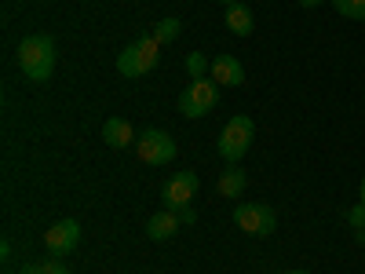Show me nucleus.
<instances>
[{"mask_svg": "<svg viewBox=\"0 0 365 274\" xmlns=\"http://www.w3.org/2000/svg\"><path fill=\"white\" fill-rule=\"evenodd\" d=\"M44 245H48V253L51 256H70L77 245H81V223L77 220H58V223H51L48 227V234H44Z\"/></svg>", "mask_w": 365, "mask_h": 274, "instance_id": "nucleus-7", "label": "nucleus"}, {"mask_svg": "<svg viewBox=\"0 0 365 274\" xmlns=\"http://www.w3.org/2000/svg\"><path fill=\"white\" fill-rule=\"evenodd\" d=\"M245 172L241 168H227L223 176H220V194L223 198H241V191H245Z\"/></svg>", "mask_w": 365, "mask_h": 274, "instance_id": "nucleus-13", "label": "nucleus"}, {"mask_svg": "<svg viewBox=\"0 0 365 274\" xmlns=\"http://www.w3.org/2000/svg\"><path fill=\"white\" fill-rule=\"evenodd\" d=\"M179 227H182V220H179V212H172V208H165V212H158V216H150V220H146V234L154 238V241H168V238H175Z\"/></svg>", "mask_w": 365, "mask_h": 274, "instance_id": "nucleus-11", "label": "nucleus"}, {"mask_svg": "<svg viewBox=\"0 0 365 274\" xmlns=\"http://www.w3.org/2000/svg\"><path fill=\"white\" fill-rule=\"evenodd\" d=\"M22 274H41V263H26V267H22Z\"/></svg>", "mask_w": 365, "mask_h": 274, "instance_id": "nucleus-20", "label": "nucleus"}, {"mask_svg": "<svg viewBox=\"0 0 365 274\" xmlns=\"http://www.w3.org/2000/svg\"><path fill=\"white\" fill-rule=\"evenodd\" d=\"M358 201L365 205V176H361V187H358Z\"/></svg>", "mask_w": 365, "mask_h": 274, "instance_id": "nucleus-22", "label": "nucleus"}, {"mask_svg": "<svg viewBox=\"0 0 365 274\" xmlns=\"http://www.w3.org/2000/svg\"><path fill=\"white\" fill-rule=\"evenodd\" d=\"M332 8L351 22H365V0H332Z\"/></svg>", "mask_w": 365, "mask_h": 274, "instance_id": "nucleus-14", "label": "nucleus"}, {"mask_svg": "<svg viewBox=\"0 0 365 274\" xmlns=\"http://www.w3.org/2000/svg\"><path fill=\"white\" fill-rule=\"evenodd\" d=\"M161 198H165V208H187L194 198H197V172H175L168 183H165V191H161Z\"/></svg>", "mask_w": 365, "mask_h": 274, "instance_id": "nucleus-8", "label": "nucleus"}, {"mask_svg": "<svg viewBox=\"0 0 365 274\" xmlns=\"http://www.w3.org/2000/svg\"><path fill=\"white\" fill-rule=\"evenodd\" d=\"M252 139H256V125H252V117H249V113H234V117L227 121V125H223V132H220L216 150H220V158H223V161L237 165L241 158L249 154Z\"/></svg>", "mask_w": 365, "mask_h": 274, "instance_id": "nucleus-3", "label": "nucleus"}, {"mask_svg": "<svg viewBox=\"0 0 365 274\" xmlns=\"http://www.w3.org/2000/svg\"><path fill=\"white\" fill-rule=\"evenodd\" d=\"M179 113L182 117H190V121H197V117H208L212 110L220 106V84L212 81V77H201V81H190L187 88L179 91Z\"/></svg>", "mask_w": 365, "mask_h": 274, "instance_id": "nucleus-4", "label": "nucleus"}, {"mask_svg": "<svg viewBox=\"0 0 365 274\" xmlns=\"http://www.w3.org/2000/svg\"><path fill=\"white\" fill-rule=\"evenodd\" d=\"M158 59H161V41L154 34H139L125 51L117 55V70H120V77L139 81V77H146L150 70L158 66Z\"/></svg>", "mask_w": 365, "mask_h": 274, "instance_id": "nucleus-2", "label": "nucleus"}, {"mask_svg": "<svg viewBox=\"0 0 365 274\" xmlns=\"http://www.w3.org/2000/svg\"><path fill=\"white\" fill-rule=\"evenodd\" d=\"M285 274H307V270H285Z\"/></svg>", "mask_w": 365, "mask_h": 274, "instance_id": "nucleus-23", "label": "nucleus"}, {"mask_svg": "<svg viewBox=\"0 0 365 274\" xmlns=\"http://www.w3.org/2000/svg\"><path fill=\"white\" fill-rule=\"evenodd\" d=\"M223 22H227V29H230L234 37H249L252 29H256V19H252L249 4H241V0L227 4V15H223Z\"/></svg>", "mask_w": 365, "mask_h": 274, "instance_id": "nucleus-10", "label": "nucleus"}, {"mask_svg": "<svg viewBox=\"0 0 365 274\" xmlns=\"http://www.w3.org/2000/svg\"><path fill=\"white\" fill-rule=\"evenodd\" d=\"M212 81L223 84V88H237V84H245V66L237 63L234 55H216L212 59Z\"/></svg>", "mask_w": 365, "mask_h": 274, "instance_id": "nucleus-9", "label": "nucleus"}, {"mask_svg": "<svg viewBox=\"0 0 365 274\" xmlns=\"http://www.w3.org/2000/svg\"><path fill=\"white\" fill-rule=\"evenodd\" d=\"M220 4H234V0H220Z\"/></svg>", "mask_w": 365, "mask_h": 274, "instance_id": "nucleus-24", "label": "nucleus"}, {"mask_svg": "<svg viewBox=\"0 0 365 274\" xmlns=\"http://www.w3.org/2000/svg\"><path fill=\"white\" fill-rule=\"evenodd\" d=\"M41 274H73L58 256H48V260H41Z\"/></svg>", "mask_w": 365, "mask_h": 274, "instance_id": "nucleus-18", "label": "nucleus"}, {"mask_svg": "<svg viewBox=\"0 0 365 274\" xmlns=\"http://www.w3.org/2000/svg\"><path fill=\"white\" fill-rule=\"evenodd\" d=\"M179 29H182V26H179V19H161V22L154 26V37H158L161 44H168V41H175V37H179Z\"/></svg>", "mask_w": 365, "mask_h": 274, "instance_id": "nucleus-16", "label": "nucleus"}, {"mask_svg": "<svg viewBox=\"0 0 365 274\" xmlns=\"http://www.w3.org/2000/svg\"><path fill=\"white\" fill-rule=\"evenodd\" d=\"M103 139H106L113 150H125V146H132L139 136H135V128L128 125L125 117H110L106 125H103Z\"/></svg>", "mask_w": 365, "mask_h": 274, "instance_id": "nucleus-12", "label": "nucleus"}, {"mask_svg": "<svg viewBox=\"0 0 365 274\" xmlns=\"http://www.w3.org/2000/svg\"><path fill=\"white\" fill-rule=\"evenodd\" d=\"M234 227H241L245 234H256V238H270L278 230V212L263 201H241L234 208Z\"/></svg>", "mask_w": 365, "mask_h": 274, "instance_id": "nucleus-6", "label": "nucleus"}, {"mask_svg": "<svg viewBox=\"0 0 365 274\" xmlns=\"http://www.w3.org/2000/svg\"><path fill=\"white\" fill-rule=\"evenodd\" d=\"M318 4H325V0H299V8H318Z\"/></svg>", "mask_w": 365, "mask_h": 274, "instance_id": "nucleus-21", "label": "nucleus"}, {"mask_svg": "<svg viewBox=\"0 0 365 274\" xmlns=\"http://www.w3.org/2000/svg\"><path fill=\"white\" fill-rule=\"evenodd\" d=\"M347 223L354 227V234H358V241H365V205H361V201L347 208Z\"/></svg>", "mask_w": 365, "mask_h": 274, "instance_id": "nucleus-17", "label": "nucleus"}, {"mask_svg": "<svg viewBox=\"0 0 365 274\" xmlns=\"http://www.w3.org/2000/svg\"><path fill=\"white\" fill-rule=\"evenodd\" d=\"M135 154H139L143 165L161 168V165L175 161L179 146H175V139H172L168 132H161V128H146V132H139V139H135Z\"/></svg>", "mask_w": 365, "mask_h": 274, "instance_id": "nucleus-5", "label": "nucleus"}, {"mask_svg": "<svg viewBox=\"0 0 365 274\" xmlns=\"http://www.w3.org/2000/svg\"><path fill=\"white\" fill-rule=\"evenodd\" d=\"M15 59H19V70H22L26 81L44 84V81H51V73H55L58 48H55V41H51L48 34H34V37H26V41L19 44Z\"/></svg>", "mask_w": 365, "mask_h": 274, "instance_id": "nucleus-1", "label": "nucleus"}, {"mask_svg": "<svg viewBox=\"0 0 365 274\" xmlns=\"http://www.w3.org/2000/svg\"><path fill=\"white\" fill-rule=\"evenodd\" d=\"M0 260H4V263H11V241H8V238L0 241Z\"/></svg>", "mask_w": 365, "mask_h": 274, "instance_id": "nucleus-19", "label": "nucleus"}, {"mask_svg": "<svg viewBox=\"0 0 365 274\" xmlns=\"http://www.w3.org/2000/svg\"><path fill=\"white\" fill-rule=\"evenodd\" d=\"M187 73H190V81H201L205 73H212V59H205L201 51H190L187 55Z\"/></svg>", "mask_w": 365, "mask_h": 274, "instance_id": "nucleus-15", "label": "nucleus"}]
</instances>
